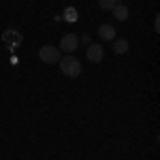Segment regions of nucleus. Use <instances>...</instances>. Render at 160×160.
<instances>
[{
	"mask_svg": "<svg viewBox=\"0 0 160 160\" xmlns=\"http://www.w3.org/2000/svg\"><path fill=\"white\" fill-rule=\"evenodd\" d=\"M58 64H60L62 75H66V77H71V79H75V77H79V75H81V64H79V60L73 58L71 53H68V56H64V58H60Z\"/></svg>",
	"mask_w": 160,
	"mask_h": 160,
	"instance_id": "obj_1",
	"label": "nucleus"
},
{
	"mask_svg": "<svg viewBox=\"0 0 160 160\" xmlns=\"http://www.w3.org/2000/svg\"><path fill=\"white\" fill-rule=\"evenodd\" d=\"M38 58L45 62V64H58L62 58V53L58 47H53V45H43L41 49H38Z\"/></svg>",
	"mask_w": 160,
	"mask_h": 160,
	"instance_id": "obj_2",
	"label": "nucleus"
},
{
	"mask_svg": "<svg viewBox=\"0 0 160 160\" xmlns=\"http://www.w3.org/2000/svg\"><path fill=\"white\" fill-rule=\"evenodd\" d=\"M60 47H62V51H66V53H73V51L79 47V37L73 34V32L64 34V37L60 38Z\"/></svg>",
	"mask_w": 160,
	"mask_h": 160,
	"instance_id": "obj_3",
	"label": "nucleus"
},
{
	"mask_svg": "<svg viewBox=\"0 0 160 160\" xmlns=\"http://www.w3.org/2000/svg\"><path fill=\"white\" fill-rule=\"evenodd\" d=\"M102 56H105V49L96 45V43H92V45H88V51H86V58L90 62H94V64H98L102 60Z\"/></svg>",
	"mask_w": 160,
	"mask_h": 160,
	"instance_id": "obj_4",
	"label": "nucleus"
},
{
	"mask_svg": "<svg viewBox=\"0 0 160 160\" xmlns=\"http://www.w3.org/2000/svg\"><path fill=\"white\" fill-rule=\"evenodd\" d=\"M98 37L102 38V41H113V38H115V28L111 24H102L98 28Z\"/></svg>",
	"mask_w": 160,
	"mask_h": 160,
	"instance_id": "obj_5",
	"label": "nucleus"
},
{
	"mask_svg": "<svg viewBox=\"0 0 160 160\" xmlns=\"http://www.w3.org/2000/svg\"><path fill=\"white\" fill-rule=\"evenodd\" d=\"M111 11H113V17H115L118 22H126V19H128V15H130V11H128V7H126V4H115Z\"/></svg>",
	"mask_w": 160,
	"mask_h": 160,
	"instance_id": "obj_6",
	"label": "nucleus"
},
{
	"mask_svg": "<svg viewBox=\"0 0 160 160\" xmlns=\"http://www.w3.org/2000/svg\"><path fill=\"white\" fill-rule=\"evenodd\" d=\"M113 51H115L118 56H124V53L128 51V41H126V38H115V41H113Z\"/></svg>",
	"mask_w": 160,
	"mask_h": 160,
	"instance_id": "obj_7",
	"label": "nucleus"
},
{
	"mask_svg": "<svg viewBox=\"0 0 160 160\" xmlns=\"http://www.w3.org/2000/svg\"><path fill=\"white\" fill-rule=\"evenodd\" d=\"M64 19H66V22H77V11H75L73 7H68V9L64 11Z\"/></svg>",
	"mask_w": 160,
	"mask_h": 160,
	"instance_id": "obj_8",
	"label": "nucleus"
},
{
	"mask_svg": "<svg viewBox=\"0 0 160 160\" xmlns=\"http://www.w3.org/2000/svg\"><path fill=\"white\" fill-rule=\"evenodd\" d=\"M98 7L102 11H111V9L115 7V2H113V0H98Z\"/></svg>",
	"mask_w": 160,
	"mask_h": 160,
	"instance_id": "obj_9",
	"label": "nucleus"
},
{
	"mask_svg": "<svg viewBox=\"0 0 160 160\" xmlns=\"http://www.w3.org/2000/svg\"><path fill=\"white\" fill-rule=\"evenodd\" d=\"M154 30L160 32V19H158V15H156V19H154Z\"/></svg>",
	"mask_w": 160,
	"mask_h": 160,
	"instance_id": "obj_10",
	"label": "nucleus"
},
{
	"mask_svg": "<svg viewBox=\"0 0 160 160\" xmlns=\"http://www.w3.org/2000/svg\"><path fill=\"white\" fill-rule=\"evenodd\" d=\"M113 2H115V4H122V2H124V0H113Z\"/></svg>",
	"mask_w": 160,
	"mask_h": 160,
	"instance_id": "obj_11",
	"label": "nucleus"
}]
</instances>
